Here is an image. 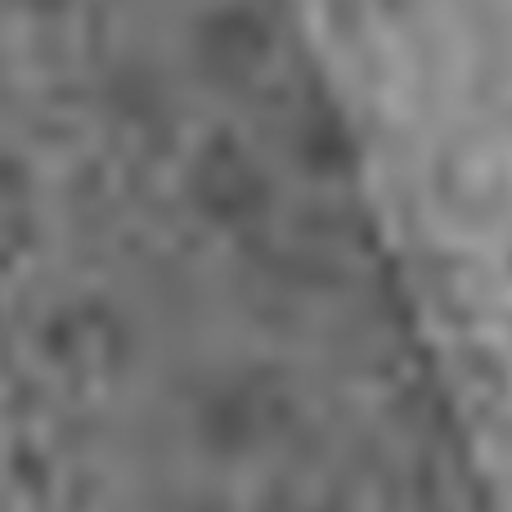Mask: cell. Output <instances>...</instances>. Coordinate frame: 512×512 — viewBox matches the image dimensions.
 <instances>
[{
	"mask_svg": "<svg viewBox=\"0 0 512 512\" xmlns=\"http://www.w3.org/2000/svg\"><path fill=\"white\" fill-rule=\"evenodd\" d=\"M328 5H337V0H328Z\"/></svg>",
	"mask_w": 512,
	"mask_h": 512,
	"instance_id": "cell-1",
	"label": "cell"
}]
</instances>
